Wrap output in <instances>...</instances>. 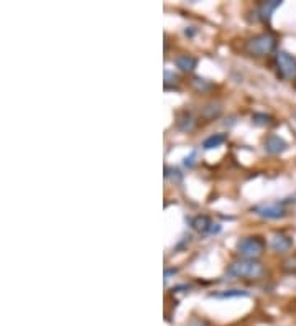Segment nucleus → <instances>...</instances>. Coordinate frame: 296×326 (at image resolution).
<instances>
[{
    "mask_svg": "<svg viewBox=\"0 0 296 326\" xmlns=\"http://www.w3.org/2000/svg\"><path fill=\"white\" fill-rule=\"evenodd\" d=\"M276 48V38L272 33H259L252 37L245 45V50L252 56H267L272 55Z\"/></svg>",
    "mask_w": 296,
    "mask_h": 326,
    "instance_id": "1",
    "label": "nucleus"
},
{
    "mask_svg": "<svg viewBox=\"0 0 296 326\" xmlns=\"http://www.w3.org/2000/svg\"><path fill=\"white\" fill-rule=\"evenodd\" d=\"M227 272L237 278H260L265 274V269H263V265L259 262L243 259V261H237L230 264Z\"/></svg>",
    "mask_w": 296,
    "mask_h": 326,
    "instance_id": "2",
    "label": "nucleus"
},
{
    "mask_svg": "<svg viewBox=\"0 0 296 326\" xmlns=\"http://www.w3.org/2000/svg\"><path fill=\"white\" fill-rule=\"evenodd\" d=\"M237 250L247 261H255V259L262 257L263 252H265V241L257 236L243 237L237 242Z\"/></svg>",
    "mask_w": 296,
    "mask_h": 326,
    "instance_id": "3",
    "label": "nucleus"
},
{
    "mask_svg": "<svg viewBox=\"0 0 296 326\" xmlns=\"http://www.w3.org/2000/svg\"><path fill=\"white\" fill-rule=\"evenodd\" d=\"M276 66L281 78L285 79H294L296 78V58L289 55L286 51H278L276 53Z\"/></svg>",
    "mask_w": 296,
    "mask_h": 326,
    "instance_id": "4",
    "label": "nucleus"
},
{
    "mask_svg": "<svg viewBox=\"0 0 296 326\" xmlns=\"http://www.w3.org/2000/svg\"><path fill=\"white\" fill-rule=\"evenodd\" d=\"M252 211L255 212V214H259L265 219H280L286 214L285 208H283V204H280V203L259 204V206H253Z\"/></svg>",
    "mask_w": 296,
    "mask_h": 326,
    "instance_id": "5",
    "label": "nucleus"
},
{
    "mask_svg": "<svg viewBox=\"0 0 296 326\" xmlns=\"http://www.w3.org/2000/svg\"><path fill=\"white\" fill-rule=\"evenodd\" d=\"M263 145H265V152L270 155H278V154H283L286 149H288V143L283 140L281 137L278 135H275V134H270L267 135L265 138V142H263Z\"/></svg>",
    "mask_w": 296,
    "mask_h": 326,
    "instance_id": "6",
    "label": "nucleus"
},
{
    "mask_svg": "<svg viewBox=\"0 0 296 326\" xmlns=\"http://www.w3.org/2000/svg\"><path fill=\"white\" fill-rule=\"evenodd\" d=\"M270 245H272V249L275 252H289L293 247V241L291 237H288L286 234H283V232H275L272 236V241H270Z\"/></svg>",
    "mask_w": 296,
    "mask_h": 326,
    "instance_id": "7",
    "label": "nucleus"
},
{
    "mask_svg": "<svg viewBox=\"0 0 296 326\" xmlns=\"http://www.w3.org/2000/svg\"><path fill=\"white\" fill-rule=\"evenodd\" d=\"M175 64L184 73H193L197 66V59L191 55H180L175 59Z\"/></svg>",
    "mask_w": 296,
    "mask_h": 326,
    "instance_id": "8",
    "label": "nucleus"
},
{
    "mask_svg": "<svg viewBox=\"0 0 296 326\" xmlns=\"http://www.w3.org/2000/svg\"><path fill=\"white\" fill-rule=\"evenodd\" d=\"M281 5L280 0H270V2H262L260 7H259V15L262 20H267L270 22V18H272V13L278 9Z\"/></svg>",
    "mask_w": 296,
    "mask_h": 326,
    "instance_id": "9",
    "label": "nucleus"
},
{
    "mask_svg": "<svg viewBox=\"0 0 296 326\" xmlns=\"http://www.w3.org/2000/svg\"><path fill=\"white\" fill-rule=\"evenodd\" d=\"M226 140H227V134H222V132H219V134H214V135L207 137L206 140L202 142V147H204V150H213V149L221 147V145Z\"/></svg>",
    "mask_w": 296,
    "mask_h": 326,
    "instance_id": "10",
    "label": "nucleus"
},
{
    "mask_svg": "<svg viewBox=\"0 0 296 326\" xmlns=\"http://www.w3.org/2000/svg\"><path fill=\"white\" fill-rule=\"evenodd\" d=\"M191 226H193V229L197 232H209L210 228H213V223H210V219L207 216L199 214L191 221Z\"/></svg>",
    "mask_w": 296,
    "mask_h": 326,
    "instance_id": "11",
    "label": "nucleus"
},
{
    "mask_svg": "<svg viewBox=\"0 0 296 326\" xmlns=\"http://www.w3.org/2000/svg\"><path fill=\"white\" fill-rule=\"evenodd\" d=\"M178 129L183 130V132H191L194 129V125H196V121H194V117L189 114V112H183V114L178 117Z\"/></svg>",
    "mask_w": 296,
    "mask_h": 326,
    "instance_id": "12",
    "label": "nucleus"
},
{
    "mask_svg": "<svg viewBox=\"0 0 296 326\" xmlns=\"http://www.w3.org/2000/svg\"><path fill=\"white\" fill-rule=\"evenodd\" d=\"M221 111H222V107H221L219 102H210V104H207L206 107L202 109V116L206 117V119H209V121H213V119L219 117Z\"/></svg>",
    "mask_w": 296,
    "mask_h": 326,
    "instance_id": "13",
    "label": "nucleus"
},
{
    "mask_svg": "<svg viewBox=\"0 0 296 326\" xmlns=\"http://www.w3.org/2000/svg\"><path fill=\"white\" fill-rule=\"evenodd\" d=\"M191 86H193V89L194 91H197V92H207V91H210L213 89V84H210L209 81H206L204 78H193L191 79Z\"/></svg>",
    "mask_w": 296,
    "mask_h": 326,
    "instance_id": "14",
    "label": "nucleus"
},
{
    "mask_svg": "<svg viewBox=\"0 0 296 326\" xmlns=\"http://www.w3.org/2000/svg\"><path fill=\"white\" fill-rule=\"evenodd\" d=\"M252 121L257 125H272L273 124V117L268 114H262V112H255L252 116Z\"/></svg>",
    "mask_w": 296,
    "mask_h": 326,
    "instance_id": "15",
    "label": "nucleus"
},
{
    "mask_svg": "<svg viewBox=\"0 0 296 326\" xmlns=\"http://www.w3.org/2000/svg\"><path fill=\"white\" fill-rule=\"evenodd\" d=\"M216 298H237V297H248V292L245 290H226L221 292V294L213 295Z\"/></svg>",
    "mask_w": 296,
    "mask_h": 326,
    "instance_id": "16",
    "label": "nucleus"
},
{
    "mask_svg": "<svg viewBox=\"0 0 296 326\" xmlns=\"http://www.w3.org/2000/svg\"><path fill=\"white\" fill-rule=\"evenodd\" d=\"M170 83L176 84L178 83V76L173 75V73H170V71H164V88H168Z\"/></svg>",
    "mask_w": 296,
    "mask_h": 326,
    "instance_id": "17",
    "label": "nucleus"
},
{
    "mask_svg": "<svg viewBox=\"0 0 296 326\" xmlns=\"http://www.w3.org/2000/svg\"><path fill=\"white\" fill-rule=\"evenodd\" d=\"M285 269L289 270V272H293V274H296V256L289 257L288 261H285Z\"/></svg>",
    "mask_w": 296,
    "mask_h": 326,
    "instance_id": "18",
    "label": "nucleus"
},
{
    "mask_svg": "<svg viewBox=\"0 0 296 326\" xmlns=\"http://www.w3.org/2000/svg\"><path fill=\"white\" fill-rule=\"evenodd\" d=\"M188 326H209L206 321H202V320H197V318H194V320H191L188 323Z\"/></svg>",
    "mask_w": 296,
    "mask_h": 326,
    "instance_id": "19",
    "label": "nucleus"
},
{
    "mask_svg": "<svg viewBox=\"0 0 296 326\" xmlns=\"http://www.w3.org/2000/svg\"><path fill=\"white\" fill-rule=\"evenodd\" d=\"M193 158H194V154H193V155H191V157H186V160H184V163H186L188 166H193V163H194V160H193Z\"/></svg>",
    "mask_w": 296,
    "mask_h": 326,
    "instance_id": "20",
    "label": "nucleus"
},
{
    "mask_svg": "<svg viewBox=\"0 0 296 326\" xmlns=\"http://www.w3.org/2000/svg\"><path fill=\"white\" fill-rule=\"evenodd\" d=\"M294 198H296V196H294Z\"/></svg>",
    "mask_w": 296,
    "mask_h": 326,
    "instance_id": "21",
    "label": "nucleus"
}]
</instances>
